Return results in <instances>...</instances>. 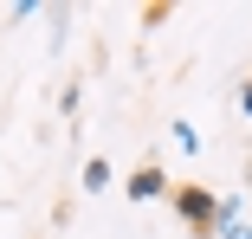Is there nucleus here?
Masks as SVG:
<instances>
[{
  "label": "nucleus",
  "instance_id": "f257e3e1",
  "mask_svg": "<svg viewBox=\"0 0 252 239\" xmlns=\"http://www.w3.org/2000/svg\"><path fill=\"white\" fill-rule=\"evenodd\" d=\"M181 213H188L194 226H214V201L200 194V187H188V194H181Z\"/></svg>",
  "mask_w": 252,
  "mask_h": 239
},
{
  "label": "nucleus",
  "instance_id": "f03ea898",
  "mask_svg": "<svg viewBox=\"0 0 252 239\" xmlns=\"http://www.w3.org/2000/svg\"><path fill=\"white\" fill-rule=\"evenodd\" d=\"M156 187H162V175H156V168H142V175L129 181V194H136V201H149V194H156Z\"/></svg>",
  "mask_w": 252,
  "mask_h": 239
},
{
  "label": "nucleus",
  "instance_id": "7ed1b4c3",
  "mask_svg": "<svg viewBox=\"0 0 252 239\" xmlns=\"http://www.w3.org/2000/svg\"><path fill=\"white\" fill-rule=\"evenodd\" d=\"M246 110H252V90H246Z\"/></svg>",
  "mask_w": 252,
  "mask_h": 239
}]
</instances>
